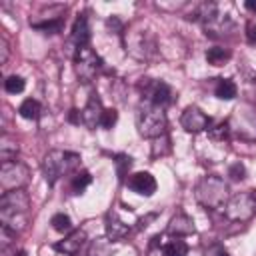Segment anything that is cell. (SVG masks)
Returning <instances> with one entry per match:
<instances>
[{
  "label": "cell",
  "instance_id": "cell-1",
  "mask_svg": "<svg viewBox=\"0 0 256 256\" xmlns=\"http://www.w3.org/2000/svg\"><path fill=\"white\" fill-rule=\"evenodd\" d=\"M28 210H30V196L20 190L4 192L0 198V222H2V236H18L28 226Z\"/></svg>",
  "mask_w": 256,
  "mask_h": 256
},
{
  "label": "cell",
  "instance_id": "cell-2",
  "mask_svg": "<svg viewBox=\"0 0 256 256\" xmlns=\"http://www.w3.org/2000/svg\"><path fill=\"white\" fill-rule=\"evenodd\" d=\"M194 198L206 210H214V212L220 210L222 212L228 198H230L228 184L220 176H214V174L202 176L194 186Z\"/></svg>",
  "mask_w": 256,
  "mask_h": 256
},
{
  "label": "cell",
  "instance_id": "cell-3",
  "mask_svg": "<svg viewBox=\"0 0 256 256\" xmlns=\"http://www.w3.org/2000/svg\"><path fill=\"white\" fill-rule=\"evenodd\" d=\"M166 126H168V118L162 106H156L148 100H142L136 108V128L138 134L144 138H158L162 134H166Z\"/></svg>",
  "mask_w": 256,
  "mask_h": 256
},
{
  "label": "cell",
  "instance_id": "cell-4",
  "mask_svg": "<svg viewBox=\"0 0 256 256\" xmlns=\"http://www.w3.org/2000/svg\"><path fill=\"white\" fill-rule=\"evenodd\" d=\"M80 164V156L76 152H68V150H50L44 160H42V172L44 178L50 186H54L62 176L70 174L72 170H76V166Z\"/></svg>",
  "mask_w": 256,
  "mask_h": 256
},
{
  "label": "cell",
  "instance_id": "cell-5",
  "mask_svg": "<svg viewBox=\"0 0 256 256\" xmlns=\"http://www.w3.org/2000/svg\"><path fill=\"white\" fill-rule=\"evenodd\" d=\"M124 46L126 52H130L136 60H150L158 48L156 38L150 30H136V28L124 30Z\"/></svg>",
  "mask_w": 256,
  "mask_h": 256
},
{
  "label": "cell",
  "instance_id": "cell-6",
  "mask_svg": "<svg viewBox=\"0 0 256 256\" xmlns=\"http://www.w3.org/2000/svg\"><path fill=\"white\" fill-rule=\"evenodd\" d=\"M74 70H76L78 78L84 84H90L98 74L106 72V64H104V60L90 46H84V48H76V54H74Z\"/></svg>",
  "mask_w": 256,
  "mask_h": 256
},
{
  "label": "cell",
  "instance_id": "cell-7",
  "mask_svg": "<svg viewBox=\"0 0 256 256\" xmlns=\"http://www.w3.org/2000/svg\"><path fill=\"white\" fill-rule=\"evenodd\" d=\"M222 214L232 222H248L256 214V192L246 190L230 196Z\"/></svg>",
  "mask_w": 256,
  "mask_h": 256
},
{
  "label": "cell",
  "instance_id": "cell-8",
  "mask_svg": "<svg viewBox=\"0 0 256 256\" xmlns=\"http://www.w3.org/2000/svg\"><path fill=\"white\" fill-rule=\"evenodd\" d=\"M28 178H30V170H28L26 164H22L18 160L2 162V166H0V186H2L4 192L24 188Z\"/></svg>",
  "mask_w": 256,
  "mask_h": 256
},
{
  "label": "cell",
  "instance_id": "cell-9",
  "mask_svg": "<svg viewBox=\"0 0 256 256\" xmlns=\"http://www.w3.org/2000/svg\"><path fill=\"white\" fill-rule=\"evenodd\" d=\"M228 122L230 130L236 132L242 140H256V110L252 106H238Z\"/></svg>",
  "mask_w": 256,
  "mask_h": 256
},
{
  "label": "cell",
  "instance_id": "cell-10",
  "mask_svg": "<svg viewBox=\"0 0 256 256\" xmlns=\"http://www.w3.org/2000/svg\"><path fill=\"white\" fill-rule=\"evenodd\" d=\"M140 88H142V100H148L156 106L166 108L174 102V90L170 88V84H166L162 80H148L146 78L140 84Z\"/></svg>",
  "mask_w": 256,
  "mask_h": 256
},
{
  "label": "cell",
  "instance_id": "cell-11",
  "mask_svg": "<svg viewBox=\"0 0 256 256\" xmlns=\"http://www.w3.org/2000/svg\"><path fill=\"white\" fill-rule=\"evenodd\" d=\"M180 124H182V128H184L186 132L198 134V132H202V130H208L210 124H212V120H210V116H206L198 106H188V108H184V112H182V116H180Z\"/></svg>",
  "mask_w": 256,
  "mask_h": 256
},
{
  "label": "cell",
  "instance_id": "cell-12",
  "mask_svg": "<svg viewBox=\"0 0 256 256\" xmlns=\"http://www.w3.org/2000/svg\"><path fill=\"white\" fill-rule=\"evenodd\" d=\"M84 242H86V232L82 228H76V230L68 232L64 236V240L56 242L54 244V250H58V252H62L66 256H76L80 252V248L84 246Z\"/></svg>",
  "mask_w": 256,
  "mask_h": 256
},
{
  "label": "cell",
  "instance_id": "cell-13",
  "mask_svg": "<svg viewBox=\"0 0 256 256\" xmlns=\"http://www.w3.org/2000/svg\"><path fill=\"white\" fill-rule=\"evenodd\" d=\"M128 188L140 196H152L158 188L156 178L150 172H136L128 178Z\"/></svg>",
  "mask_w": 256,
  "mask_h": 256
},
{
  "label": "cell",
  "instance_id": "cell-14",
  "mask_svg": "<svg viewBox=\"0 0 256 256\" xmlns=\"http://www.w3.org/2000/svg\"><path fill=\"white\" fill-rule=\"evenodd\" d=\"M102 114H104L102 102H100L98 94L92 92L90 98H88V102H86V106H84V110H82V122H84L90 130H94L96 126H100V118H102Z\"/></svg>",
  "mask_w": 256,
  "mask_h": 256
},
{
  "label": "cell",
  "instance_id": "cell-15",
  "mask_svg": "<svg viewBox=\"0 0 256 256\" xmlns=\"http://www.w3.org/2000/svg\"><path fill=\"white\" fill-rule=\"evenodd\" d=\"M166 232H168L170 236H174V238H180V236L194 234V232H196V226H194V220H192L188 214L180 212V214L172 216V220L168 222Z\"/></svg>",
  "mask_w": 256,
  "mask_h": 256
},
{
  "label": "cell",
  "instance_id": "cell-16",
  "mask_svg": "<svg viewBox=\"0 0 256 256\" xmlns=\"http://www.w3.org/2000/svg\"><path fill=\"white\" fill-rule=\"evenodd\" d=\"M130 232V226L120 220V216L116 212H108L106 214V238L112 242V240H122L126 238Z\"/></svg>",
  "mask_w": 256,
  "mask_h": 256
},
{
  "label": "cell",
  "instance_id": "cell-17",
  "mask_svg": "<svg viewBox=\"0 0 256 256\" xmlns=\"http://www.w3.org/2000/svg\"><path fill=\"white\" fill-rule=\"evenodd\" d=\"M72 42L76 44V48H84L90 42V24H88V16L80 14L72 26Z\"/></svg>",
  "mask_w": 256,
  "mask_h": 256
},
{
  "label": "cell",
  "instance_id": "cell-18",
  "mask_svg": "<svg viewBox=\"0 0 256 256\" xmlns=\"http://www.w3.org/2000/svg\"><path fill=\"white\" fill-rule=\"evenodd\" d=\"M238 94V86L234 84V80L230 78H216V86H214V96L220 100H232Z\"/></svg>",
  "mask_w": 256,
  "mask_h": 256
},
{
  "label": "cell",
  "instance_id": "cell-19",
  "mask_svg": "<svg viewBox=\"0 0 256 256\" xmlns=\"http://www.w3.org/2000/svg\"><path fill=\"white\" fill-rule=\"evenodd\" d=\"M30 24H32V28H36V30H40L44 34H58L62 30V26H64V18L62 16H54V18H48V20H42V22L30 20Z\"/></svg>",
  "mask_w": 256,
  "mask_h": 256
},
{
  "label": "cell",
  "instance_id": "cell-20",
  "mask_svg": "<svg viewBox=\"0 0 256 256\" xmlns=\"http://www.w3.org/2000/svg\"><path fill=\"white\" fill-rule=\"evenodd\" d=\"M230 58H232V52H230L228 48L214 46V48H208V50H206V62H208L210 66H224Z\"/></svg>",
  "mask_w": 256,
  "mask_h": 256
},
{
  "label": "cell",
  "instance_id": "cell-21",
  "mask_svg": "<svg viewBox=\"0 0 256 256\" xmlns=\"http://www.w3.org/2000/svg\"><path fill=\"white\" fill-rule=\"evenodd\" d=\"M162 256H188V244L180 238H172L162 246Z\"/></svg>",
  "mask_w": 256,
  "mask_h": 256
},
{
  "label": "cell",
  "instance_id": "cell-22",
  "mask_svg": "<svg viewBox=\"0 0 256 256\" xmlns=\"http://www.w3.org/2000/svg\"><path fill=\"white\" fill-rule=\"evenodd\" d=\"M40 102L38 100H34V98H26L20 106H18V114L22 116V118H26V120H36L38 116H40Z\"/></svg>",
  "mask_w": 256,
  "mask_h": 256
},
{
  "label": "cell",
  "instance_id": "cell-23",
  "mask_svg": "<svg viewBox=\"0 0 256 256\" xmlns=\"http://www.w3.org/2000/svg\"><path fill=\"white\" fill-rule=\"evenodd\" d=\"M16 154H18V144H16V140H12L8 134H4V136L0 138V158H2V162L14 160Z\"/></svg>",
  "mask_w": 256,
  "mask_h": 256
},
{
  "label": "cell",
  "instance_id": "cell-24",
  "mask_svg": "<svg viewBox=\"0 0 256 256\" xmlns=\"http://www.w3.org/2000/svg\"><path fill=\"white\" fill-rule=\"evenodd\" d=\"M90 182H92L90 172H88V170H80V172H76V174L72 176V180H70V192H72V194H82V192L86 190V186H90Z\"/></svg>",
  "mask_w": 256,
  "mask_h": 256
},
{
  "label": "cell",
  "instance_id": "cell-25",
  "mask_svg": "<svg viewBox=\"0 0 256 256\" xmlns=\"http://www.w3.org/2000/svg\"><path fill=\"white\" fill-rule=\"evenodd\" d=\"M114 166H116V176H118V180L124 182L126 176H128V170L132 168V158H130L128 154H116V156H114Z\"/></svg>",
  "mask_w": 256,
  "mask_h": 256
},
{
  "label": "cell",
  "instance_id": "cell-26",
  "mask_svg": "<svg viewBox=\"0 0 256 256\" xmlns=\"http://www.w3.org/2000/svg\"><path fill=\"white\" fill-rule=\"evenodd\" d=\"M50 224H52V228H54L56 232H60V234H68V232L74 230V228H72V220H70V216L64 214V212L54 214V216L50 218Z\"/></svg>",
  "mask_w": 256,
  "mask_h": 256
},
{
  "label": "cell",
  "instance_id": "cell-27",
  "mask_svg": "<svg viewBox=\"0 0 256 256\" xmlns=\"http://www.w3.org/2000/svg\"><path fill=\"white\" fill-rule=\"evenodd\" d=\"M230 122L228 120H222V122H218V124H214L212 128H208V136L212 138V140H216V142H224L228 136H230Z\"/></svg>",
  "mask_w": 256,
  "mask_h": 256
},
{
  "label": "cell",
  "instance_id": "cell-28",
  "mask_svg": "<svg viewBox=\"0 0 256 256\" xmlns=\"http://www.w3.org/2000/svg\"><path fill=\"white\" fill-rule=\"evenodd\" d=\"M170 150H172V146H170V138H168V134H162V136H158V138L152 140V158L166 156Z\"/></svg>",
  "mask_w": 256,
  "mask_h": 256
},
{
  "label": "cell",
  "instance_id": "cell-29",
  "mask_svg": "<svg viewBox=\"0 0 256 256\" xmlns=\"http://www.w3.org/2000/svg\"><path fill=\"white\" fill-rule=\"evenodd\" d=\"M24 88H26V82H24L22 76L12 74V76H8V78L4 80V90H6L8 94H20Z\"/></svg>",
  "mask_w": 256,
  "mask_h": 256
},
{
  "label": "cell",
  "instance_id": "cell-30",
  "mask_svg": "<svg viewBox=\"0 0 256 256\" xmlns=\"http://www.w3.org/2000/svg\"><path fill=\"white\" fill-rule=\"evenodd\" d=\"M110 254V240L108 238H96L88 250V256H108Z\"/></svg>",
  "mask_w": 256,
  "mask_h": 256
},
{
  "label": "cell",
  "instance_id": "cell-31",
  "mask_svg": "<svg viewBox=\"0 0 256 256\" xmlns=\"http://www.w3.org/2000/svg\"><path fill=\"white\" fill-rule=\"evenodd\" d=\"M116 122H118V112L114 108H104V114L100 118V128L110 130V128H114Z\"/></svg>",
  "mask_w": 256,
  "mask_h": 256
},
{
  "label": "cell",
  "instance_id": "cell-32",
  "mask_svg": "<svg viewBox=\"0 0 256 256\" xmlns=\"http://www.w3.org/2000/svg\"><path fill=\"white\" fill-rule=\"evenodd\" d=\"M228 176H230V180H234V182L244 180V176H246V168H244V164H242V162H234V164H230V168H228Z\"/></svg>",
  "mask_w": 256,
  "mask_h": 256
},
{
  "label": "cell",
  "instance_id": "cell-33",
  "mask_svg": "<svg viewBox=\"0 0 256 256\" xmlns=\"http://www.w3.org/2000/svg\"><path fill=\"white\" fill-rule=\"evenodd\" d=\"M202 256H230V254H228V250L224 248V244L216 242V244H210V246L204 250Z\"/></svg>",
  "mask_w": 256,
  "mask_h": 256
},
{
  "label": "cell",
  "instance_id": "cell-34",
  "mask_svg": "<svg viewBox=\"0 0 256 256\" xmlns=\"http://www.w3.org/2000/svg\"><path fill=\"white\" fill-rule=\"evenodd\" d=\"M246 42L252 44V46H256V22L254 20H250L246 24Z\"/></svg>",
  "mask_w": 256,
  "mask_h": 256
},
{
  "label": "cell",
  "instance_id": "cell-35",
  "mask_svg": "<svg viewBox=\"0 0 256 256\" xmlns=\"http://www.w3.org/2000/svg\"><path fill=\"white\" fill-rule=\"evenodd\" d=\"M0 50H2V56H0V62L6 64L8 60V54H10V48H8V40L4 36H0Z\"/></svg>",
  "mask_w": 256,
  "mask_h": 256
},
{
  "label": "cell",
  "instance_id": "cell-36",
  "mask_svg": "<svg viewBox=\"0 0 256 256\" xmlns=\"http://www.w3.org/2000/svg\"><path fill=\"white\" fill-rule=\"evenodd\" d=\"M156 216H158L156 212H150V214H146L144 218H140V220H138V228H146V226H148V222L156 220Z\"/></svg>",
  "mask_w": 256,
  "mask_h": 256
},
{
  "label": "cell",
  "instance_id": "cell-37",
  "mask_svg": "<svg viewBox=\"0 0 256 256\" xmlns=\"http://www.w3.org/2000/svg\"><path fill=\"white\" fill-rule=\"evenodd\" d=\"M108 26H110V28H114V30H116L118 34L122 32V24H120V20H118L116 16H112V18H108Z\"/></svg>",
  "mask_w": 256,
  "mask_h": 256
},
{
  "label": "cell",
  "instance_id": "cell-38",
  "mask_svg": "<svg viewBox=\"0 0 256 256\" xmlns=\"http://www.w3.org/2000/svg\"><path fill=\"white\" fill-rule=\"evenodd\" d=\"M68 120L72 122V124H80V120H82V114L78 112V110H70V114H68Z\"/></svg>",
  "mask_w": 256,
  "mask_h": 256
},
{
  "label": "cell",
  "instance_id": "cell-39",
  "mask_svg": "<svg viewBox=\"0 0 256 256\" xmlns=\"http://www.w3.org/2000/svg\"><path fill=\"white\" fill-rule=\"evenodd\" d=\"M244 8H246L248 12H252V14H256V0H246V2H244Z\"/></svg>",
  "mask_w": 256,
  "mask_h": 256
}]
</instances>
